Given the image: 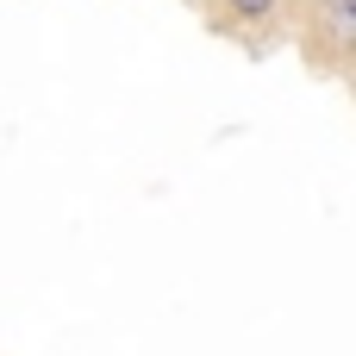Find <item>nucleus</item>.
<instances>
[{
  "instance_id": "nucleus-1",
  "label": "nucleus",
  "mask_w": 356,
  "mask_h": 356,
  "mask_svg": "<svg viewBox=\"0 0 356 356\" xmlns=\"http://www.w3.org/2000/svg\"><path fill=\"white\" fill-rule=\"evenodd\" d=\"M319 31L332 38V50H356V0H319Z\"/></svg>"
},
{
  "instance_id": "nucleus-2",
  "label": "nucleus",
  "mask_w": 356,
  "mask_h": 356,
  "mask_svg": "<svg viewBox=\"0 0 356 356\" xmlns=\"http://www.w3.org/2000/svg\"><path fill=\"white\" fill-rule=\"evenodd\" d=\"M275 6H282V0H225V13H232V19H269Z\"/></svg>"
}]
</instances>
